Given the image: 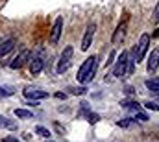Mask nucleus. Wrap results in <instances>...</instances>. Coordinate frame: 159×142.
Masks as SVG:
<instances>
[{
  "instance_id": "f257e3e1",
  "label": "nucleus",
  "mask_w": 159,
  "mask_h": 142,
  "mask_svg": "<svg viewBox=\"0 0 159 142\" xmlns=\"http://www.w3.org/2000/svg\"><path fill=\"white\" fill-rule=\"evenodd\" d=\"M148 46H150V35H148V33H143L141 39H139V42H137L135 48H133V55H135V61H137V63H141V61L144 59V55H146V52H148Z\"/></svg>"
},
{
  "instance_id": "f03ea898",
  "label": "nucleus",
  "mask_w": 159,
  "mask_h": 142,
  "mask_svg": "<svg viewBox=\"0 0 159 142\" xmlns=\"http://www.w3.org/2000/svg\"><path fill=\"white\" fill-rule=\"evenodd\" d=\"M72 54H74V48L72 46H67L63 50V54L59 57V63H57V69H56L57 74H63V72H67L70 69V57H72Z\"/></svg>"
},
{
  "instance_id": "7ed1b4c3",
  "label": "nucleus",
  "mask_w": 159,
  "mask_h": 142,
  "mask_svg": "<svg viewBox=\"0 0 159 142\" xmlns=\"http://www.w3.org/2000/svg\"><path fill=\"white\" fill-rule=\"evenodd\" d=\"M126 69H128V52H122L117 57V63H115V69H113V76L115 78L126 76Z\"/></svg>"
},
{
  "instance_id": "20e7f679",
  "label": "nucleus",
  "mask_w": 159,
  "mask_h": 142,
  "mask_svg": "<svg viewBox=\"0 0 159 142\" xmlns=\"http://www.w3.org/2000/svg\"><path fill=\"white\" fill-rule=\"evenodd\" d=\"M30 61V50H22L11 63H9V69H13V70H17V69H22L26 63Z\"/></svg>"
},
{
  "instance_id": "39448f33",
  "label": "nucleus",
  "mask_w": 159,
  "mask_h": 142,
  "mask_svg": "<svg viewBox=\"0 0 159 142\" xmlns=\"http://www.w3.org/2000/svg\"><path fill=\"white\" fill-rule=\"evenodd\" d=\"M94 32H96V24H89L85 28V33H83V41H81V50H89L91 48V42H93V37H94Z\"/></svg>"
},
{
  "instance_id": "423d86ee",
  "label": "nucleus",
  "mask_w": 159,
  "mask_h": 142,
  "mask_svg": "<svg viewBox=\"0 0 159 142\" xmlns=\"http://www.w3.org/2000/svg\"><path fill=\"white\" fill-rule=\"evenodd\" d=\"M24 96L28 100H44V98H48V92L41 91V89H35V87H26L24 89Z\"/></svg>"
},
{
  "instance_id": "0eeeda50",
  "label": "nucleus",
  "mask_w": 159,
  "mask_h": 142,
  "mask_svg": "<svg viewBox=\"0 0 159 142\" xmlns=\"http://www.w3.org/2000/svg\"><path fill=\"white\" fill-rule=\"evenodd\" d=\"M61 30H63V17H57L56 22H54V28H52V33H50V42L56 44L61 37Z\"/></svg>"
},
{
  "instance_id": "6e6552de",
  "label": "nucleus",
  "mask_w": 159,
  "mask_h": 142,
  "mask_svg": "<svg viewBox=\"0 0 159 142\" xmlns=\"http://www.w3.org/2000/svg\"><path fill=\"white\" fill-rule=\"evenodd\" d=\"M96 61H98V57H96V55H91V57H87V59L83 61V65L80 67V70H78V81H81V78L89 72V69H91Z\"/></svg>"
},
{
  "instance_id": "1a4fd4ad",
  "label": "nucleus",
  "mask_w": 159,
  "mask_h": 142,
  "mask_svg": "<svg viewBox=\"0 0 159 142\" xmlns=\"http://www.w3.org/2000/svg\"><path fill=\"white\" fill-rule=\"evenodd\" d=\"M159 67V48H154L152 50V54H150V57H148V65H146V69L148 72H156Z\"/></svg>"
},
{
  "instance_id": "9d476101",
  "label": "nucleus",
  "mask_w": 159,
  "mask_h": 142,
  "mask_svg": "<svg viewBox=\"0 0 159 142\" xmlns=\"http://www.w3.org/2000/svg\"><path fill=\"white\" fill-rule=\"evenodd\" d=\"M126 30H128V20L120 22L119 28L115 30V33H113V44H119V42H122V39H124V35H126Z\"/></svg>"
},
{
  "instance_id": "9b49d317",
  "label": "nucleus",
  "mask_w": 159,
  "mask_h": 142,
  "mask_svg": "<svg viewBox=\"0 0 159 142\" xmlns=\"http://www.w3.org/2000/svg\"><path fill=\"white\" fill-rule=\"evenodd\" d=\"M15 44H17L15 39H7V41H4V42H0V57H6V55L15 48Z\"/></svg>"
},
{
  "instance_id": "f8f14e48",
  "label": "nucleus",
  "mask_w": 159,
  "mask_h": 142,
  "mask_svg": "<svg viewBox=\"0 0 159 142\" xmlns=\"http://www.w3.org/2000/svg\"><path fill=\"white\" fill-rule=\"evenodd\" d=\"M0 127L2 129H17V122L15 120H9L4 114H0Z\"/></svg>"
},
{
  "instance_id": "ddd939ff",
  "label": "nucleus",
  "mask_w": 159,
  "mask_h": 142,
  "mask_svg": "<svg viewBox=\"0 0 159 142\" xmlns=\"http://www.w3.org/2000/svg\"><path fill=\"white\" fill-rule=\"evenodd\" d=\"M43 67H44V63H43V59H39V57H34L30 61V72L32 74H39L43 70Z\"/></svg>"
},
{
  "instance_id": "4468645a",
  "label": "nucleus",
  "mask_w": 159,
  "mask_h": 142,
  "mask_svg": "<svg viewBox=\"0 0 159 142\" xmlns=\"http://www.w3.org/2000/svg\"><path fill=\"white\" fill-rule=\"evenodd\" d=\"M96 70H98V61H96V63H94V65L89 69V72H87V74L81 78V81H80V83H89V81H93V78L96 76Z\"/></svg>"
},
{
  "instance_id": "2eb2a0df",
  "label": "nucleus",
  "mask_w": 159,
  "mask_h": 142,
  "mask_svg": "<svg viewBox=\"0 0 159 142\" xmlns=\"http://www.w3.org/2000/svg\"><path fill=\"white\" fill-rule=\"evenodd\" d=\"M146 89H148V91H152V92H159V78L146 79Z\"/></svg>"
},
{
  "instance_id": "dca6fc26",
  "label": "nucleus",
  "mask_w": 159,
  "mask_h": 142,
  "mask_svg": "<svg viewBox=\"0 0 159 142\" xmlns=\"http://www.w3.org/2000/svg\"><path fill=\"white\" fill-rule=\"evenodd\" d=\"M120 107H124V109H129V111H133V113H137L141 105L137 104V102H129V100H124V102H120Z\"/></svg>"
},
{
  "instance_id": "f3484780",
  "label": "nucleus",
  "mask_w": 159,
  "mask_h": 142,
  "mask_svg": "<svg viewBox=\"0 0 159 142\" xmlns=\"http://www.w3.org/2000/svg\"><path fill=\"white\" fill-rule=\"evenodd\" d=\"M13 94H15V87H11V85L0 87V98H7V96H13Z\"/></svg>"
},
{
  "instance_id": "a211bd4d",
  "label": "nucleus",
  "mask_w": 159,
  "mask_h": 142,
  "mask_svg": "<svg viewBox=\"0 0 159 142\" xmlns=\"http://www.w3.org/2000/svg\"><path fill=\"white\" fill-rule=\"evenodd\" d=\"M15 116H17V118H32L34 113L28 111V109H15Z\"/></svg>"
},
{
  "instance_id": "6ab92c4d",
  "label": "nucleus",
  "mask_w": 159,
  "mask_h": 142,
  "mask_svg": "<svg viewBox=\"0 0 159 142\" xmlns=\"http://www.w3.org/2000/svg\"><path fill=\"white\" fill-rule=\"evenodd\" d=\"M135 122H137L135 118H122V120H119V122H117V126H120V127H131Z\"/></svg>"
},
{
  "instance_id": "aec40b11",
  "label": "nucleus",
  "mask_w": 159,
  "mask_h": 142,
  "mask_svg": "<svg viewBox=\"0 0 159 142\" xmlns=\"http://www.w3.org/2000/svg\"><path fill=\"white\" fill-rule=\"evenodd\" d=\"M69 91H70V94H76V96H83L87 92L85 87H69Z\"/></svg>"
},
{
  "instance_id": "412c9836",
  "label": "nucleus",
  "mask_w": 159,
  "mask_h": 142,
  "mask_svg": "<svg viewBox=\"0 0 159 142\" xmlns=\"http://www.w3.org/2000/svg\"><path fill=\"white\" fill-rule=\"evenodd\" d=\"M35 133L41 135V137H44V139H50V135H52V133H50L46 127H43V126H37V127H35Z\"/></svg>"
},
{
  "instance_id": "4be33fe9",
  "label": "nucleus",
  "mask_w": 159,
  "mask_h": 142,
  "mask_svg": "<svg viewBox=\"0 0 159 142\" xmlns=\"http://www.w3.org/2000/svg\"><path fill=\"white\" fill-rule=\"evenodd\" d=\"M146 109H152V111H159V104L157 102H144Z\"/></svg>"
},
{
  "instance_id": "5701e85b",
  "label": "nucleus",
  "mask_w": 159,
  "mask_h": 142,
  "mask_svg": "<svg viewBox=\"0 0 159 142\" xmlns=\"http://www.w3.org/2000/svg\"><path fill=\"white\" fill-rule=\"evenodd\" d=\"M135 120L146 122V120H148V114H146V113H141V111H137V113H135Z\"/></svg>"
},
{
  "instance_id": "b1692460",
  "label": "nucleus",
  "mask_w": 159,
  "mask_h": 142,
  "mask_svg": "<svg viewBox=\"0 0 159 142\" xmlns=\"http://www.w3.org/2000/svg\"><path fill=\"white\" fill-rule=\"evenodd\" d=\"M87 118H89V122H91V124H96V122L100 120V116H98L96 113H89V114H87Z\"/></svg>"
},
{
  "instance_id": "393cba45",
  "label": "nucleus",
  "mask_w": 159,
  "mask_h": 142,
  "mask_svg": "<svg viewBox=\"0 0 159 142\" xmlns=\"http://www.w3.org/2000/svg\"><path fill=\"white\" fill-rule=\"evenodd\" d=\"M4 142H19L17 137H4Z\"/></svg>"
},
{
  "instance_id": "a878e982",
  "label": "nucleus",
  "mask_w": 159,
  "mask_h": 142,
  "mask_svg": "<svg viewBox=\"0 0 159 142\" xmlns=\"http://www.w3.org/2000/svg\"><path fill=\"white\" fill-rule=\"evenodd\" d=\"M154 20H159V2L156 6V11H154Z\"/></svg>"
},
{
  "instance_id": "bb28decb",
  "label": "nucleus",
  "mask_w": 159,
  "mask_h": 142,
  "mask_svg": "<svg viewBox=\"0 0 159 142\" xmlns=\"http://www.w3.org/2000/svg\"><path fill=\"white\" fill-rule=\"evenodd\" d=\"M56 98H59V100H65V98H67V94H65V92H56Z\"/></svg>"
},
{
  "instance_id": "cd10ccee",
  "label": "nucleus",
  "mask_w": 159,
  "mask_h": 142,
  "mask_svg": "<svg viewBox=\"0 0 159 142\" xmlns=\"http://www.w3.org/2000/svg\"><path fill=\"white\" fill-rule=\"evenodd\" d=\"M113 59H115V52H111V54H109V61H107V65H111V63H113Z\"/></svg>"
},
{
  "instance_id": "c85d7f7f",
  "label": "nucleus",
  "mask_w": 159,
  "mask_h": 142,
  "mask_svg": "<svg viewBox=\"0 0 159 142\" xmlns=\"http://www.w3.org/2000/svg\"><path fill=\"white\" fill-rule=\"evenodd\" d=\"M126 92H128V94H133V87L128 85V87H126Z\"/></svg>"
},
{
  "instance_id": "c756f323",
  "label": "nucleus",
  "mask_w": 159,
  "mask_h": 142,
  "mask_svg": "<svg viewBox=\"0 0 159 142\" xmlns=\"http://www.w3.org/2000/svg\"><path fill=\"white\" fill-rule=\"evenodd\" d=\"M152 37H159V28L156 30V32H154V35H152Z\"/></svg>"
},
{
  "instance_id": "7c9ffc66",
  "label": "nucleus",
  "mask_w": 159,
  "mask_h": 142,
  "mask_svg": "<svg viewBox=\"0 0 159 142\" xmlns=\"http://www.w3.org/2000/svg\"><path fill=\"white\" fill-rule=\"evenodd\" d=\"M46 142H52V140H46Z\"/></svg>"
},
{
  "instance_id": "2f4dec72",
  "label": "nucleus",
  "mask_w": 159,
  "mask_h": 142,
  "mask_svg": "<svg viewBox=\"0 0 159 142\" xmlns=\"http://www.w3.org/2000/svg\"><path fill=\"white\" fill-rule=\"evenodd\" d=\"M0 42H2V41H0Z\"/></svg>"
}]
</instances>
